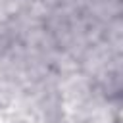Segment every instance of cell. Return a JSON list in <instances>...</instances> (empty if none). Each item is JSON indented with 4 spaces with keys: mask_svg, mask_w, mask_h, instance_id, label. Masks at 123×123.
I'll use <instances>...</instances> for the list:
<instances>
[{
    "mask_svg": "<svg viewBox=\"0 0 123 123\" xmlns=\"http://www.w3.org/2000/svg\"><path fill=\"white\" fill-rule=\"evenodd\" d=\"M8 102H10V94H8L4 88H0V108H4Z\"/></svg>",
    "mask_w": 123,
    "mask_h": 123,
    "instance_id": "obj_2",
    "label": "cell"
},
{
    "mask_svg": "<svg viewBox=\"0 0 123 123\" xmlns=\"http://www.w3.org/2000/svg\"><path fill=\"white\" fill-rule=\"evenodd\" d=\"M19 123H21V121H19Z\"/></svg>",
    "mask_w": 123,
    "mask_h": 123,
    "instance_id": "obj_3",
    "label": "cell"
},
{
    "mask_svg": "<svg viewBox=\"0 0 123 123\" xmlns=\"http://www.w3.org/2000/svg\"><path fill=\"white\" fill-rule=\"evenodd\" d=\"M12 44H13V31L8 23L0 21V60L10 52Z\"/></svg>",
    "mask_w": 123,
    "mask_h": 123,
    "instance_id": "obj_1",
    "label": "cell"
}]
</instances>
